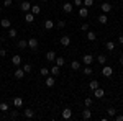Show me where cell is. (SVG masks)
<instances>
[{
	"label": "cell",
	"mask_w": 123,
	"mask_h": 121,
	"mask_svg": "<svg viewBox=\"0 0 123 121\" xmlns=\"http://www.w3.org/2000/svg\"><path fill=\"white\" fill-rule=\"evenodd\" d=\"M100 8H102V12H104V13H108V12L112 10V5H110L108 2H104V3L100 5Z\"/></svg>",
	"instance_id": "4fadbf2b"
},
{
	"label": "cell",
	"mask_w": 123,
	"mask_h": 121,
	"mask_svg": "<svg viewBox=\"0 0 123 121\" xmlns=\"http://www.w3.org/2000/svg\"><path fill=\"white\" fill-rule=\"evenodd\" d=\"M0 12H2V5H0Z\"/></svg>",
	"instance_id": "c3c4849f"
},
{
	"label": "cell",
	"mask_w": 123,
	"mask_h": 121,
	"mask_svg": "<svg viewBox=\"0 0 123 121\" xmlns=\"http://www.w3.org/2000/svg\"><path fill=\"white\" fill-rule=\"evenodd\" d=\"M92 118V110H89V106H87V110L82 111V120H90Z\"/></svg>",
	"instance_id": "7c38bea8"
},
{
	"label": "cell",
	"mask_w": 123,
	"mask_h": 121,
	"mask_svg": "<svg viewBox=\"0 0 123 121\" xmlns=\"http://www.w3.org/2000/svg\"><path fill=\"white\" fill-rule=\"evenodd\" d=\"M12 62H13V65L18 67V65L21 64V56H13V57H12Z\"/></svg>",
	"instance_id": "44dd1931"
},
{
	"label": "cell",
	"mask_w": 123,
	"mask_h": 121,
	"mask_svg": "<svg viewBox=\"0 0 123 121\" xmlns=\"http://www.w3.org/2000/svg\"><path fill=\"white\" fill-rule=\"evenodd\" d=\"M28 47L30 49H36V47H38V39H36V38H30L28 39Z\"/></svg>",
	"instance_id": "3957f363"
},
{
	"label": "cell",
	"mask_w": 123,
	"mask_h": 121,
	"mask_svg": "<svg viewBox=\"0 0 123 121\" xmlns=\"http://www.w3.org/2000/svg\"><path fill=\"white\" fill-rule=\"evenodd\" d=\"M54 61H56V65H59V67H62V65L66 64V59H64V57H57L56 56V59H54Z\"/></svg>",
	"instance_id": "7402d4cb"
},
{
	"label": "cell",
	"mask_w": 123,
	"mask_h": 121,
	"mask_svg": "<svg viewBox=\"0 0 123 121\" xmlns=\"http://www.w3.org/2000/svg\"><path fill=\"white\" fill-rule=\"evenodd\" d=\"M25 20H26V23H33V21H35V15H33L31 12H26V17H25Z\"/></svg>",
	"instance_id": "ffe728a7"
},
{
	"label": "cell",
	"mask_w": 123,
	"mask_h": 121,
	"mask_svg": "<svg viewBox=\"0 0 123 121\" xmlns=\"http://www.w3.org/2000/svg\"><path fill=\"white\" fill-rule=\"evenodd\" d=\"M92 61H94V57L90 56V54H85V56H82V62H84L85 65H90V64H92Z\"/></svg>",
	"instance_id": "9c48e42d"
},
{
	"label": "cell",
	"mask_w": 123,
	"mask_h": 121,
	"mask_svg": "<svg viewBox=\"0 0 123 121\" xmlns=\"http://www.w3.org/2000/svg\"><path fill=\"white\" fill-rule=\"evenodd\" d=\"M8 38H17V29H15V28H10L8 29Z\"/></svg>",
	"instance_id": "4dcf8cb0"
},
{
	"label": "cell",
	"mask_w": 123,
	"mask_h": 121,
	"mask_svg": "<svg viewBox=\"0 0 123 121\" xmlns=\"http://www.w3.org/2000/svg\"><path fill=\"white\" fill-rule=\"evenodd\" d=\"M54 59H56V52H54V51H48V52H46V61L53 62Z\"/></svg>",
	"instance_id": "2e32d148"
},
{
	"label": "cell",
	"mask_w": 123,
	"mask_h": 121,
	"mask_svg": "<svg viewBox=\"0 0 123 121\" xmlns=\"http://www.w3.org/2000/svg\"><path fill=\"white\" fill-rule=\"evenodd\" d=\"M13 75H15V79H23V75H25V70H23V67H21V69H20V67H17V69H15V72H13Z\"/></svg>",
	"instance_id": "7a4b0ae2"
},
{
	"label": "cell",
	"mask_w": 123,
	"mask_h": 121,
	"mask_svg": "<svg viewBox=\"0 0 123 121\" xmlns=\"http://www.w3.org/2000/svg\"><path fill=\"white\" fill-rule=\"evenodd\" d=\"M74 5H77V7H82V5H84V0H74Z\"/></svg>",
	"instance_id": "f35d334b"
},
{
	"label": "cell",
	"mask_w": 123,
	"mask_h": 121,
	"mask_svg": "<svg viewBox=\"0 0 123 121\" xmlns=\"http://www.w3.org/2000/svg\"><path fill=\"white\" fill-rule=\"evenodd\" d=\"M84 103H85V106H90V105H92V98H85Z\"/></svg>",
	"instance_id": "60d3db41"
},
{
	"label": "cell",
	"mask_w": 123,
	"mask_h": 121,
	"mask_svg": "<svg viewBox=\"0 0 123 121\" xmlns=\"http://www.w3.org/2000/svg\"><path fill=\"white\" fill-rule=\"evenodd\" d=\"M17 46H18L20 49H25V47L28 46V41H25V39H20L18 43H17Z\"/></svg>",
	"instance_id": "d4e9b609"
},
{
	"label": "cell",
	"mask_w": 123,
	"mask_h": 121,
	"mask_svg": "<svg viewBox=\"0 0 123 121\" xmlns=\"http://www.w3.org/2000/svg\"><path fill=\"white\" fill-rule=\"evenodd\" d=\"M62 118H64V120H71V118H72V110H71V108L62 110Z\"/></svg>",
	"instance_id": "5b68a950"
},
{
	"label": "cell",
	"mask_w": 123,
	"mask_h": 121,
	"mask_svg": "<svg viewBox=\"0 0 123 121\" xmlns=\"http://www.w3.org/2000/svg\"><path fill=\"white\" fill-rule=\"evenodd\" d=\"M23 116H25L26 120H31V118H35V111H33V110H30V108H26V110L23 111Z\"/></svg>",
	"instance_id": "30bf717a"
},
{
	"label": "cell",
	"mask_w": 123,
	"mask_h": 121,
	"mask_svg": "<svg viewBox=\"0 0 123 121\" xmlns=\"http://www.w3.org/2000/svg\"><path fill=\"white\" fill-rule=\"evenodd\" d=\"M43 2H48V0H43Z\"/></svg>",
	"instance_id": "681fc988"
},
{
	"label": "cell",
	"mask_w": 123,
	"mask_h": 121,
	"mask_svg": "<svg viewBox=\"0 0 123 121\" xmlns=\"http://www.w3.org/2000/svg\"><path fill=\"white\" fill-rule=\"evenodd\" d=\"M62 10H64L66 13H71V12L74 10V3H69V2H66V3L62 5Z\"/></svg>",
	"instance_id": "52a82bcc"
},
{
	"label": "cell",
	"mask_w": 123,
	"mask_h": 121,
	"mask_svg": "<svg viewBox=\"0 0 123 121\" xmlns=\"http://www.w3.org/2000/svg\"><path fill=\"white\" fill-rule=\"evenodd\" d=\"M105 47H107L108 51H113L115 49V43L113 41H107V43H105Z\"/></svg>",
	"instance_id": "4316f807"
},
{
	"label": "cell",
	"mask_w": 123,
	"mask_h": 121,
	"mask_svg": "<svg viewBox=\"0 0 123 121\" xmlns=\"http://www.w3.org/2000/svg\"><path fill=\"white\" fill-rule=\"evenodd\" d=\"M21 105H23V98H21V97H15V98H13V106H15V108H20Z\"/></svg>",
	"instance_id": "5bb4252c"
},
{
	"label": "cell",
	"mask_w": 123,
	"mask_h": 121,
	"mask_svg": "<svg viewBox=\"0 0 123 121\" xmlns=\"http://www.w3.org/2000/svg\"><path fill=\"white\" fill-rule=\"evenodd\" d=\"M80 29H82V31H87V29H89V25H87V23H84V25L80 26Z\"/></svg>",
	"instance_id": "7bdbcfd3"
},
{
	"label": "cell",
	"mask_w": 123,
	"mask_h": 121,
	"mask_svg": "<svg viewBox=\"0 0 123 121\" xmlns=\"http://www.w3.org/2000/svg\"><path fill=\"white\" fill-rule=\"evenodd\" d=\"M44 84H46V87H49V88H51V87H54V84H56V80H54V75H51V77L48 75V77H46V82H44Z\"/></svg>",
	"instance_id": "277c9868"
},
{
	"label": "cell",
	"mask_w": 123,
	"mask_h": 121,
	"mask_svg": "<svg viewBox=\"0 0 123 121\" xmlns=\"http://www.w3.org/2000/svg\"><path fill=\"white\" fill-rule=\"evenodd\" d=\"M59 72H61V67H59V65H53V67L49 69V74L51 75H59Z\"/></svg>",
	"instance_id": "e0dca14e"
},
{
	"label": "cell",
	"mask_w": 123,
	"mask_h": 121,
	"mask_svg": "<svg viewBox=\"0 0 123 121\" xmlns=\"http://www.w3.org/2000/svg\"><path fill=\"white\" fill-rule=\"evenodd\" d=\"M10 25H12V21L8 18H2L0 20V26L2 28H10Z\"/></svg>",
	"instance_id": "9a60e30c"
},
{
	"label": "cell",
	"mask_w": 123,
	"mask_h": 121,
	"mask_svg": "<svg viewBox=\"0 0 123 121\" xmlns=\"http://www.w3.org/2000/svg\"><path fill=\"white\" fill-rule=\"evenodd\" d=\"M89 88H90V90L94 92L95 88H98V82H97V80H92V82L89 84Z\"/></svg>",
	"instance_id": "f1b7e54d"
},
{
	"label": "cell",
	"mask_w": 123,
	"mask_h": 121,
	"mask_svg": "<svg viewBox=\"0 0 123 121\" xmlns=\"http://www.w3.org/2000/svg\"><path fill=\"white\" fill-rule=\"evenodd\" d=\"M97 61H98V62H100V64L104 65V64H105V62H107V57H105V56H104V54H100V56L97 57Z\"/></svg>",
	"instance_id": "1f68e13d"
},
{
	"label": "cell",
	"mask_w": 123,
	"mask_h": 121,
	"mask_svg": "<svg viewBox=\"0 0 123 121\" xmlns=\"http://www.w3.org/2000/svg\"><path fill=\"white\" fill-rule=\"evenodd\" d=\"M97 20H98V23H100V25H107L108 17H107V13H102V15H98V17H97Z\"/></svg>",
	"instance_id": "ba28073f"
},
{
	"label": "cell",
	"mask_w": 123,
	"mask_h": 121,
	"mask_svg": "<svg viewBox=\"0 0 123 121\" xmlns=\"http://www.w3.org/2000/svg\"><path fill=\"white\" fill-rule=\"evenodd\" d=\"M12 0H3V7H12Z\"/></svg>",
	"instance_id": "ab89813d"
},
{
	"label": "cell",
	"mask_w": 123,
	"mask_h": 121,
	"mask_svg": "<svg viewBox=\"0 0 123 121\" xmlns=\"http://www.w3.org/2000/svg\"><path fill=\"white\" fill-rule=\"evenodd\" d=\"M92 72H94V70H92V67H90V65H85V69H84V74H85V75H90Z\"/></svg>",
	"instance_id": "d6a6232c"
},
{
	"label": "cell",
	"mask_w": 123,
	"mask_h": 121,
	"mask_svg": "<svg viewBox=\"0 0 123 121\" xmlns=\"http://www.w3.org/2000/svg\"><path fill=\"white\" fill-rule=\"evenodd\" d=\"M23 70H25V74L31 72V64H25V65H23Z\"/></svg>",
	"instance_id": "e575fe53"
},
{
	"label": "cell",
	"mask_w": 123,
	"mask_h": 121,
	"mask_svg": "<svg viewBox=\"0 0 123 121\" xmlns=\"http://www.w3.org/2000/svg\"><path fill=\"white\" fill-rule=\"evenodd\" d=\"M87 15H89V10H87V7H79V17L85 18Z\"/></svg>",
	"instance_id": "ac0fdd59"
},
{
	"label": "cell",
	"mask_w": 123,
	"mask_h": 121,
	"mask_svg": "<svg viewBox=\"0 0 123 121\" xmlns=\"http://www.w3.org/2000/svg\"><path fill=\"white\" fill-rule=\"evenodd\" d=\"M0 111H8V103H5V102L0 103Z\"/></svg>",
	"instance_id": "f546056e"
},
{
	"label": "cell",
	"mask_w": 123,
	"mask_h": 121,
	"mask_svg": "<svg viewBox=\"0 0 123 121\" xmlns=\"http://www.w3.org/2000/svg\"><path fill=\"white\" fill-rule=\"evenodd\" d=\"M115 120L117 121H123V115H115Z\"/></svg>",
	"instance_id": "b9f144b4"
},
{
	"label": "cell",
	"mask_w": 123,
	"mask_h": 121,
	"mask_svg": "<svg viewBox=\"0 0 123 121\" xmlns=\"http://www.w3.org/2000/svg\"><path fill=\"white\" fill-rule=\"evenodd\" d=\"M118 43H120V44H123V36H118Z\"/></svg>",
	"instance_id": "bcb514c9"
},
{
	"label": "cell",
	"mask_w": 123,
	"mask_h": 121,
	"mask_svg": "<svg viewBox=\"0 0 123 121\" xmlns=\"http://www.w3.org/2000/svg\"><path fill=\"white\" fill-rule=\"evenodd\" d=\"M30 2H33V0H30Z\"/></svg>",
	"instance_id": "f907efd6"
},
{
	"label": "cell",
	"mask_w": 123,
	"mask_h": 121,
	"mask_svg": "<svg viewBox=\"0 0 123 121\" xmlns=\"http://www.w3.org/2000/svg\"><path fill=\"white\" fill-rule=\"evenodd\" d=\"M20 8H21L23 12H25V13H26V12H30V10H31V3H30V2H21Z\"/></svg>",
	"instance_id": "8fae6325"
},
{
	"label": "cell",
	"mask_w": 123,
	"mask_h": 121,
	"mask_svg": "<svg viewBox=\"0 0 123 121\" xmlns=\"http://www.w3.org/2000/svg\"><path fill=\"white\" fill-rule=\"evenodd\" d=\"M95 38H97V35H95L94 31H87V39L89 41H95Z\"/></svg>",
	"instance_id": "83f0119b"
},
{
	"label": "cell",
	"mask_w": 123,
	"mask_h": 121,
	"mask_svg": "<svg viewBox=\"0 0 123 121\" xmlns=\"http://www.w3.org/2000/svg\"><path fill=\"white\" fill-rule=\"evenodd\" d=\"M112 74H113V69H112L110 65L104 64V67H102V75H104V77H110Z\"/></svg>",
	"instance_id": "6da1fadb"
},
{
	"label": "cell",
	"mask_w": 123,
	"mask_h": 121,
	"mask_svg": "<svg viewBox=\"0 0 123 121\" xmlns=\"http://www.w3.org/2000/svg\"><path fill=\"white\" fill-rule=\"evenodd\" d=\"M12 118H18V111H17V110L12 111Z\"/></svg>",
	"instance_id": "f6af8a7d"
},
{
	"label": "cell",
	"mask_w": 123,
	"mask_h": 121,
	"mask_svg": "<svg viewBox=\"0 0 123 121\" xmlns=\"http://www.w3.org/2000/svg\"><path fill=\"white\" fill-rule=\"evenodd\" d=\"M44 28H46V29H53V28H54L53 20H46V21H44Z\"/></svg>",
	"instance_id": "484cf974"
},
{
	"label": "cell",
	"mask_w": 123,
	"mask_h": 121,
	"mask_svg": "<svg viewBox=\"0 0 123 121\" xmlns=\"http://www.w3.org/2000/svg\"><path fill=\"white\" fill-rule=\"evenodd\" d=\"M39 74H41V75H44V77H48V75H49V69H46V67H43V69L39 70Z\"/></svg>",
	"instance_id": "836d02e7"
},
{
	"label": "cell",
	"mask_w": 123,
	"mask_h": 121,
	"mask_svg": "<svg viewBox=\"0 0 123 121\" xmlns=\"http://www.w3.org/2000/svg\"><path fill=\"white\" fill-rule=\"evenodd\" d=\"M64 26H66V21H64V20H61V21H57V28H64Z\"/></svg>",
	"instance_id": "8d00e7d4"
},
{
	"label": "cell",
	"mask_w": 123,
	"mask_h": 121,
	"mask_svg": "<svg viewBox=\"0 0 123 121\" xmlns=\"http://www.w3.org/2000/svg\"><path fill=\"white\" fill-rule=\"evenodd\" d=\"M92 5H94V0H84V7L89 8V7H92Z\"/></svg>",
	"instance_id": "d590c367"
},
{
	"label": "cell",
	"mask_w": 123,
	"mask_h": 121,
	"mask_svg": "<svg viewBox=\"0 0 123 121\" xmlns=\"http://www.w3.org/2000/svg\"><path fill=\"white\" fill-rule=\"evenodd\" d=\"M117 111H115V108H108V116H115Z\"/></svg>",
	"instance_id": "74e56055"
},
{
	"label": "cell",
	"mask_w": 123,
	"mask_h": 121,
	"mask_svg": "<svg viewBox=\"0 0 123 121\" xmlns=\"http://www.w3.org/2000/svg\"><path fill=\"white\" fill-rule=\"evenodd\" d=\"M71 69H72V70H79V69H80V62H79V61H72V62H71Z\"/></svg>",
	"instance_id": "cb8c5ba5"
},
{
	"label": "cell",
	"mask_w": 123,
	"mask_h": 121,
	"mask_svg": "<svg viewBox=\"0 0 123 121\" xmlns=\"http://www.w3.org/2000/svg\"><path fill=\"white\" fill-rule=\"evenodd\" d=\"M7 56V51L5 49H0V57H5Z\"/></svg>",
	"instance_id": "ee69618b"
},
{
	"label": "cell",
	"mask_w": 123,
	"mask_h": 121,
	"mask_svg": "<svg viewBox=\"0 0 123 121\" xmlns=\"http://www.w3.org/2000/svg\"><path fill=\"white\" fill-rule=\"evenodd\" d=\"M104 95H105V90H104V88H100V87L94 90V97H95V98H102Z\"/></svg>",
	"instance_id": "8992f818"
},
{
	"label": "cell",
	"mask_w": 123,
	"mask_h": 121,
	"mask_svg": "<svg viewBox=\"0 0 123 121\" xmlns=\"http://www.w3.org/2000/svg\"><path fill=\"white\" fill-rule=\"evenodd\" d=\"M33 15H39V12H41V8H39V5H31V10H30Z\"/></svg>",
	"instance_id": "603a6c76"
},
{
	"label": "cell",
	"mask_w": 123,
	"mask_h": 121,
	"mask_svg": "<svg viewBox=\"0 0 123 121\" xmlns=\"http://www.w3.org/2000/svg\"><path fill=\"white\" fill-rule=\"evenodd\" d=\"M120 62H122V65H123V56H122V57H120Z\"/></svg>",
	"instance_id": "7dc6e473"
},
{
	"label": "cell",
	"mask_w": 123,
	"mask_h": 121,
	"mask_svg": "<svg viewBox=\"0 0 123 121\" xmlns=\"http://www.w3.org/2000/svg\"><path fill=\"white\" fill-rule=\"evenodd\" d=\"M61 44H62V46H69V44H71V38L67 36V35H64V36L61 38Z\"/></svg>",
	"instance_id": "d6986e66"
}]
</instances>
